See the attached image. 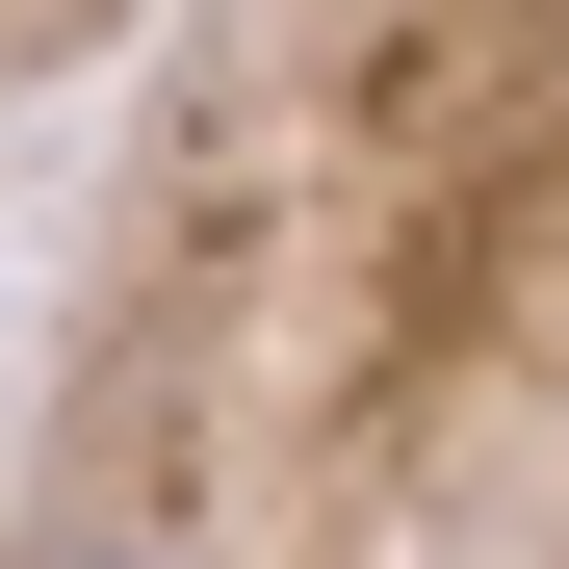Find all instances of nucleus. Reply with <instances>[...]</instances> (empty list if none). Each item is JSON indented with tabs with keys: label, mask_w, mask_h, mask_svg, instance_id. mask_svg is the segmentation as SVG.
I'll return each instance as SVG.
<instances>
[{
	"label": "nucleus",
	"mask_w": 569,
	"mask_h": 569,
	"mask_svg": "<svg viewBox=\"0 0 569 569\" xmlns=\"http://www.w3.org/2000/svg\"><path fill=\"white\" fill-rule=\"evenodd\" d=\"M0 569H569V27L156 52Z\"/></svg>",
	"instance_id": "1"
},
{
	"label": "nucleus",
	"mask_w": 569,
	"mask_h": 569,
	"mask_svg": "<svg viewBox=\"0 0 569 569\" xmlns=\"http://www.w3.org/2000/svg\"><path fill=\"white\" fill-rule=\"evenodd\" d=\"M78 52H104V27H0V104H52V78H78Z\"/></svg>",
	"instance_id": "2"
}]
</instances>
